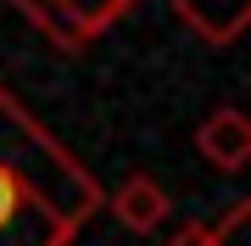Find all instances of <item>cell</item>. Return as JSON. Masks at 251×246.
<instances>
[]
</instances>
